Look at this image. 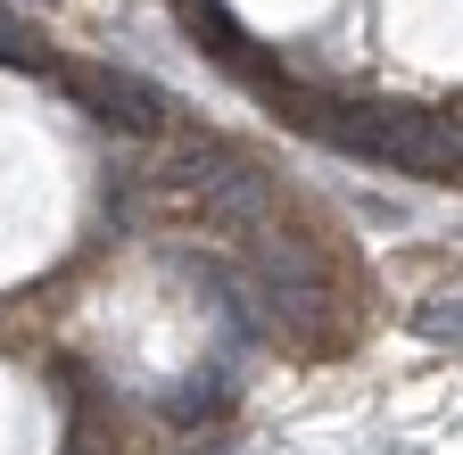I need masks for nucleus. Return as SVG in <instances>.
Instances as JSON below:
<instances>
[{"label":"nucleus","instance_id":"1","mask_svg":"<svg viewBox=\"0 0 463 455\" xmlns=\"http://www.w3.org/2000/svg\"><path fill=\"white\" fill-rule=\"evenodd\" d=\"M289 125L323 133L347 157L397 166V175H463V125L447 108H405V100L347 108V100H323V108H289Z\"/></svg>","mask_w":463,"mask_h":455},{"label":"nucleus","instance_id":"2","mask_svg":"<svg viewBox=\"0 0 463 455\" xmlns=\"http://www.w3.org/2000/svg\"><path fill=\"white\" fill-rule=\"evenodd\" d=\"M75 100H83V117L116 125V133H174V100L141 75H116V67H83L75 75Z\"/></svg>","mask_w":463,"mask_h":455},{"label":"nucleus","instance_id":"3","mask_svg":"<svg viewBox=\"0 0 463 455\" xmlns=\"http://www.w3.org/2000/svg\"><path fill=\"white\" fill-rule=\"evenodd\" d=\"M223 406H232V365H223V356H207L183 389L165 397V422H207V414H223Z\"/></svg>","mask_w":463,"mask_h":455},{"label":"nucleus","instance_id":"4","mask_svg":"<svg viewBox=\"0 0 463 455\" xmlns=\"http://www.w3.org/2000/svg\"><path fill=\"white\" fill-rule=\"evenodd\" d=\"M414 331H422V339H463V299H439V307H422V315H414Z\"/></svg>","mask_w":463,"mask_h":455}]
</instances>
